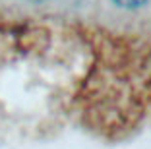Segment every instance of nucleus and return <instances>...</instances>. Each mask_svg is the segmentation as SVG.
I'll return each mask as SVG.
<instances>
[{"instance_id": "f257e3e1", "label": "nucleus", "mask_w": 151, "mask_h": 149, "mask_svg": "<svg viewBox=\"0 0 151 149\" xmlns=\"http://www.w3.org/2000/svg\"><path fill=\"white\" fill-rule=\"evenodd\" d=\"M111 2L120 8H139V6L147 4L149 0H111Z\"/></svg>"}]
</instances>
